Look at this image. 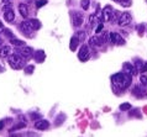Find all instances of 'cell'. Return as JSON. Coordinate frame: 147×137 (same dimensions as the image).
Segmentation results:
<instances>
[{
    "mask_svg": "<svg viewBox=\"0 0 147 137\" xmlns=\"http://www.w3.org/2000/svg\"><path fill=\"white\" fill-rule=\"evenodd\" d=\"M132 94L135 96H137V98H144V96H147V94L145 93V89H144V88H141V87H138V85L135 87Z\"/></svg>",
    "mask_w": 147,
    "mask_h": 137,
    "instance_id": "obj_14",
    "label": "cell"
},
{
    "mask_svg": "<svg viewBox=\"0 0 147 137\" xmlns=\"http://www.w3.org/2000/svg\"><path fill=\"white\" fill-rule=\"evenodd\" d=\"M89 0H82L80 1V6H82V9L83 10H88L89 9Z\"/></svg>",
    "mask_w": 147,
    "mask_h": 137,
    "instance_id": "obj_23",
    "label": "cell"
},
{
    "mask_svg": "<svg viewBox=\"0 0 147 137\" xmlns=\"http://www.w3.org/2000/svg\"><path fill=\"white\" fill-rule=\"evenodd\" d=\"M26 126V124H20V125H16V126H14L13 128H11V131H14V130H16V128H24Z\"/></svg>",
    "mask_w": 147,
    "mask_h": 137,
    "instance_id": "obj_31",
    "label": "cell"
},
{
    "mask_svg": "<svg viewBox=\"0 0 147 137\" xmlns=\"http://www.w3.org/2000/svg\"><path fill=\"white\" fill-rule=\"evenodd\" d=\"M130 116H137V118H140V112H138V110H137V109H135V110L134 111H131V112H130Z\"/></svg>",
    "mask_w": 147,
    "mask_h": 137,
    "instance_id": "obj_30",
    "label": "cell"
},
{
    "mask_svg": "<svg viewBox=\"0 0 147 137\" xmlns=\"http://www.w3.org/2000/svg\"><path fill=\"white\" fill-rule=\"evenodd\" d=\"M20 30H21V32L25 36H27V37H31L32 35H34V32L36 31L34 29V26L30 24V21H24L21 25H20Z\"/></svg>",
    "mask_w": 147,
    "mask_h": 137,
    "instance_id": "obj_3",
    "label": "cell"
},
{
    "mask_svg": "<svg viewBox=\"0 0 147 137\" xmlns=\"http://www.w3.org/2000/svg\"><path fill=\"white\" fill-rule=\"evenodd\" d=\"M46 4H47V0H38V1L36 3V6H37V7H41V6L46 5Z\"/></svg>",
    "mask_w": 147,
    "mask_h": 137,
    "instance_id": "obj_28",
    "label": "cell"
},
{
    "mask_svg": "<svg viewBox=\"0 0 147 137\" xmlns=\"http://www.w3.org/2000/svg\"><path fill=\"white\" fill-rule=\"evenodd\" d=\"M3 1L5 3V4H10V0H3Z\"/></svg>",
    "mask_w": 147,
    "mask_h": 137,
    "instance_id": "obj_37",
    "label": "cell"
},
{
    "mask_svg": "<svg viewBox=\"0 0 147 137\" xmlns=\"http://www.w3.org/2000/svg\"><path fill=\"white\" fill-rule=\"evenodd\" d=\"M114 14V11H113V7L110 6V5H107L104 7V10H103V15H104V21H110V19H111V16Z\"/></svg>",
    "mask_w": 147,
    "mask_h": 137,
    "instance_id": "obj_12",
    "label": "cell"
},
{
    "mask_svg": "<svg viewBox=\"0 0 147 137\" xmlns=\"http://www.w3.org/2000/svg\"><path fill=\"white\" fill-rule=\"evenodd\" d=\"M3 127H4V122L0 121V130H3Z\"/></svg>",
    "mask_w": 147,
    "mask_h": 137,
    "instance_id": "obj_36",
    "label": "cell"
},
{
    "mask_svg": "<svg viewBox=\"0 0 147 137\" xmlns=\"http://www.w3.org/2000/svg\"><path fill=\"white\" fill-rule=\"evenodd\" d=\"M109 38H110V41H111L113 45L122 46L125 43L124 38H122L119 34H116V32H110V34H109Z\"/></svg>",
    "mask_w": 147,
    "mask_h": 137,
    "instance_id": "obj_6",
    "label": "cell"
},
{
    "mask_svg": "<svg viewBox=\"0 0 147 137\" xmlns=\"http://www.w3.org/2000/svg\"><path fill=\"white\" fill-rule=\"evenodd\" d=\"M0 72H3V68L1 67H0Z\"/></svg>",
    "mask_w": 147,
    "mask_h": 137,
    "instance_id": "obj_39",
    "label": "cell"
},
{
    "mask_svg": "<svg viewBox=\"0 0 147 137\" xmlns=\"http://www.w3.org/2000/svg\"><path fill=\"white\" fill-rule=\"evenodd\" d=\"M7 62H9L10 67L13 69H21L25 66V59H24L21 56L18 54V53H14V54H10L9 58H7Z\"/></svg>",
    "mask_w": 147,
    "mask_h": 137,
    "instance_id": "obj_2",
    "label": "cell"
},
{
    "mask_svg": "<svg viewBox=\"0 0 147 137\" xmlns=\"http://www.w3.org/2000/svg\"><path fill=\"white\" fill-rule=\"evenodd\" d=\"M103 29H104V25H103V24H100V25L96 27L95 32H96V34H100V32H101V30H103Z\"/></svg>",
    "mask_w": 147,
    "mask_h": 137,
    "instance_id": "obj_32",
    "label": "cell"
},
{
    "mask_svg": "<svg viewBox=\"0 0 147 137\" xmlns=\"http://www.w3.org/2000/svg\"><path fill=\"white\" fill-rule=\"evenodd\" d=\"M4 29H5V27H4V25H3V22L0 21V32H3L4 31Z\"/></svg>",
    "mask_w": 147,
    "mask_h": 137,
    "instance_id": "obj_35",
    "label": "cell"
},
{
    "mask_svg": "<svg viewBox=\"0 0 147 137\" xmlns=\"http://www.w3.org/2000/svg\"><path fill=\"white\" fill-rule=\"evenodd\" d=\"M132 80V77L127 74V73H116L111 77V82L115 87L120 88V89H126V88L130 87Z\"/></svg>",
    "mask_w": 147,
    "mask_h": 137,
    "instance_id": "obj_1",
    "label": "cell"
},
{
    "mask_svg": "<svg viewBox=\"0 0 147 137\" xmlns=\"http://www.w3.org/2000/svg\"><path fill=\"white\" fill-rule=\"evenodd\" d=\"M120 110L121 111H127V110H131V104L129 103H124L120 105Z\"/></svg>",
    "mask_w": 147,
    "mask_h": 137,
    "instance_id": "obj_22",
    "label": "cell"
},
{
    "mask_svg": "<svg viewBox=\"0 0 147 137\" xmlns=\"http://www.w3.org/2000/svg\"><path fill=\"white\" fill-rule=\"evenodd\" d=\"M34 58H35V61L37 62V63H42V62L45 61V58H46L45 51H42V50L35 51V52H34Z\"/></svg>",
    "mask_w": 147,
    "mask_h": 137,
    "instance_id": "obj_11",
    "label": "cell"
},
{
    "mask_svg": "<svg viewBox=\"0 0 147 137\" xmlns=\"http://www.w3.org/2000/svg\"><path fill=\"white\" fill-rule=\"evenodd\" d=\"M113 1L120 4L121 6H125V7L131 6V4H132V0H113Z\"/></svg>",
    "mask_w": 147,
    "mask_h": 137,
    "instance_id": "obj_20",
    "label": "cell"
},
{
    "mask_svg": "<svg viewBox=\"0 0 147 137\" xmlns=\"http://www.w3.org/2000/svg\"><path fill=\"white\" fill-rule=\"evenodd\" d=\"M122 68H124V72L125 73H127V74H130V75H136V73H137V69H136V67L135 66H132L131 63H127V62H125L124 64H122Z\"/></svg>",
    "mask_w": 147,
    "mask_h": 137,
    "instance_id": "obj_9",
    "label": "cell"
},
{
    "mask_svg": "<svg viewBox=\"0 0 147 137\" xmlns=\"http://www.w3.org/2000/svg\"><path fill=\"white\" fill-rule=\"evenodd\" d=\"M35 71V66H27L25 67V73L26 74H32V72Z\"/></svg>",
    "mask_w": 147,
    "mask_h": 137,
    "instance_id": "obj_25",
    "label": "cell"
},
{
    "mask_svg": "<svg viewBox=\"0 0 147 137\" xmlns=\"http://www.w3.org/2000/svg\"><path fill=\"white\" fill-rule=\"evenodd\" d=\"M141 72H142V73H145V72H147V62H145L144 64H142V67H141Z\"/></svg>",
    "mask_w": 147,
    "mask_h": 137,
    "instance_id": "obj_33",
    "label": "cell"
},
{
    "mask_svg": "<svg viewBox=\"0 0 147 137\" xmlns=\"http://www.w3.org/2000/svg\"><path fill=\"white\" fill-rule=\"evenodd\" d=\"M16 53L21 56V57L25 59V61H27L28 58H31L32 56H34V50H32L31 47L25 46L24 48H21V50H18V52H16Z\"/></svg>",
    "mask_w": 147,
    "mask_h": 137,
    "instance_id": "obj_5",
    "label": "cell"
},
{
    "mask_svg": "<svg viewBox=\"0 0 147 137\" xmlns=\"http://www.w3.org/2000/svg\"><path fill=\"white\" fill-rule=\"evenodd\" d=\"M50 127V122L47 120H38V121L35 122V128L36 130H40V131H45Z\"/></svg>",
    "mask_w": 147,
    "mask_h": 137,
    "instance_id": "obj_10",
    "label": "cell"
},
{
    "mask_svg": "<svg viewBox=\"0 0 147 137\" xmlns=\"http://www.w3.org/2000/svg\"><path fill=\"white\" fill-rule=\"evenodd\" d=\"M89 45H90L92 47H99V46H103L100 42V38L98 37V36H93V37H90V40H89Z\"/></svg>",
    "mask_w": 147,
    "mask_h": 137,
    "instance_id": "obj_17",
    "label": "cell"
},
{
    "mask_svg": "<svg viewBox=\"0 0 147 137\" xmlns=\"http://www.w3.org/2000/svg\"><path fill=\"white\" fill-rule=\"evenodd\" d=\"M142 62H140V61H136V69L137 71H141V67H142Z\"/></svg>",
    "mask_w": 147,
    "mask_h": 137,
    "instance_id": "obj_34",
    "label": "cell"
},
{
    "mask_svg": "<svg viewBox=\"0 0 147 137\" xmlns=\"http://www.w3.org/2000/svg\"><path fill=\"white\" fill-rule=\"evenodd\" d=\"M131 21H132L131 14H130V13H122V14L120 15L119 20H117V24H119L121 27H124V26H127Z\"/></svg>",
    "mask_w": 147,
    "mask_h": 137,
    "instance_id": "obj_4",
    "label": "cell"
},
{
    "mask_svg": "<svg viewBox=\"0 0 147 137\" xmlns=\"http://www.w3.org/2000/svg\"><path fill=\"white\" fill-rule=\"evenodd\" d=\"M79 38H78V36H73V37L71 38V42H69V48H71V51H76L77 50V47H78L79 45Z\"/></svg>",
    "mask_w": 147,
    "mask_h": 137,
    "instance_id": "obj_16",
    "label": "cell"
},
{
    "mask_svg": "<svg viewBox=\"0 0 147 137\" xmlns=\"http://www.w3.org/2000/svg\"><path fill=\"white\" fill-rule=\"evenodd\" d=\"M4 17H5V21H7V22H14L15 13L13 11V9H9V10L4 11Z\"/></svg>",
    "mask_w": 147,
    "mask_h": 137,
    "instance_id": "obj_13",
    "label": "cell"
},
{
    "mask_svg": "<svg viewBox=\"0 0 147 137\" xmlns=\"http://www.w3.org/2000/svg\"><path fill=\"white\" fill-rule=\"evenodd\" d=\"M89 56H90V53H89V47L87 45H83L78 52V58L82 62H85L89 59Z\"/></svg>",
    "mask_w": 147,
    "mask_h": 137,
    "instance_id": "obj_7",
    "label": "cell"
},
{
    "mask_svg": "<svg viewBox=\"0 0 147 137\" xmlns=\"http://www.w3.org/2000/svg\"><path fill=\"white\" fill-rule=\"evenodd\" d=\"M28 21H30V24H31L32 26H34L35 30H38L40 27H41V22L38 21L37 19H31V20H28Z\"/></svg>",
    "mask_w": 147,
    "mask_h": 137,
    "instance_id": "obj_21",
    "label": "cell"
},
{
    "mask_svg": "<svg viewBox=\"0 0 147 137\" xmlns=\"http://www.w3.org/2000/svg\"><path fill=\"white\" fill-rule=\"evenodd\" d=\"M140 82H141V84H144V85H147V77L142 74L140 77Z\"/></svg>",
    "mask_w": 147,
    "mask_h": 137,
    "instance_id": "obj_29",
    "label": "cell"
},
{
    "mask_svg": "<svg viewBox=\"0 0 147 137\" xmlns=\"http://www.w3.org/2000/svg\"><path fill=\"white\" fill-rule=\"evenodd\" d=\"M10 52H11V47L10 46H3L1 48H0V58L4 59L6 57H9Z\"/></svg>",
    "mask_w": 147,
    "mask_h": 137,
    "instance_id": "obj_15",
    "label": "cell"
},
{
    "mask_svg": "<svg viewBox=\"0 0 147 137\" xmlns=\"http://www.w3.org/2000/svg\"><path fill=\"white\" fill-rule=\"evenodd\" d=\"M77 36H78L80 42H84V40H85V32L84 31H79L78 34H77Z\"/></svg>",
    "mask_w": 147,
    "mask_h": 137,
    "instance_id": "obj_24",
    "label": "cell"
},
{
    "mask_svg": "<svg viewBox=\"0 0 147 137\" xmlns=\"http://www.w3.org/2000/svg\"><path fill=\"white\" fill-rule=\"evenodd\" d=\"M84 22V16L83 14L80 13V11H76L74 14H73V25L76 27H80L83 25Z\"/></svg>",
    "mask_w": 147,
    "mask_h": 137,
    "instance_id": "obj_8",
    "label": "cell"
},
{
    "mask_svg": "<svg viewBox=\"0 0 147 137\" xmlns=\"http://www.w3.org/2000/svg\"><path fill=\"white\" fill-rule=\"evenodd\" d=\"M137 31H138V35L140 36L144 35V31H145V25L144 24H140V25L137 26Z\"/></svg>",
    "mask_w": 147,
    "mask_h": 137,
    "instance_id": "obj_26",
    "label": "cell"
},
{
    "mask_svg": "<svg viewBox=\"0 0 147 137\" xmlns=\"http://www.w3.org/2000/svg\"><path fill=\"white\" fill-rule=\"evenodd\" d=\"M19 11H20V14H21L22 17H27L28 16V7L27 5H25V4H20L19 5Z\"/></svg>",
    "mask_w": 147,
    "mask_h": 137,
    "instance_id": "obj_18",
    "label": "cell"
},
{
    "mask_svg": "<svg viewBox=\"0 0 147 137\" xmlns=\"http://www.w3.org/2000/svg\"><path fill=\"white\" fill-rule=\"evenodd\" d=\"M1 45H3V40L0 38V46H1Z\"/></svg>",
    "mask_w": 147,
    "mask_h": 137,
    "instance_id": "obj_38",
    "label": "cell"
},
{
    "mask_svg": "<svg viewBox=\"0 0 147 137\" xmlns=\"http://www.w3.org/2000/svg\"><path fill=\"white\" fill-rule=\"evenodd\" d=\"M3 32H4V34H5V35H6V36H7V37H9V38H13V37H14L13 32H11L9 29H4V31H3Z\"/></svg>",
    "mask_w": 147,
    "mask_h": 137,
    "instance_id": "obj_27",
    "label": "cell"
},
{
    "mask_svg": "<svg viewBox=\"0 0 147 137\" xmlns=\"http://www.w3.org/2000/svg\"><path fill=\"white\" fill-rule=\"evenodd\" d=\"M10 42H11V45H14V46H16V47H24V46H25V42L21 41V40L15 38V37L10 38Z\"/></svg>",
    "mask_w": 147,
    "mask_h": 137,
    "instance_id": "obj_19",
    "label": "cell"
}]
</instances>
